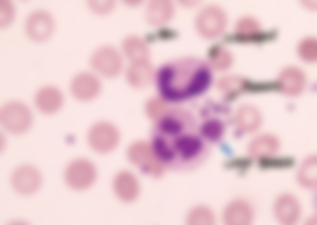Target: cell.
Masks as SVG:
<instances>
[{
  "label": "cell",
  "instance_id": "1",
  "mask_svg": "<svg viewBox=\"0 0 317 225\" xmlns=\"http://www.w3.org/2000/svg\"><path fill=\"white\" fill-rule=\"evenodd\" d=\"M206 138L193 116L173 110L163 114L154 125L151 145L163 166L186 171L197 167L205 159L208 151Z\"/></svg>",
  "mask_w": 317,
  "mask_h": 225
},
{
  "label": "cell",
  "instance_id": "2",
  "mask_svg": "<svg viewBox=\"0 0 317 225\" xmlns=\"http://www.w3.org/2000/svg\"><path fill=\"white\" fill-rule=\"evenodd\" d=\"M210 80L209 70L203 63L194 59H184L163 67L159 72L158 81L164 97L179 100L203 91Z\"/></svg>",
  "mask_w": 317,
  "mask_h": 225
},
{
  "label": "cell",
  "instance_id": "3",
  "mask_svg": "<svg viewBox=\"0 0 317 225\" xmlns=\"http://www.w3.org/2000/svg\"><path fill=\"white\" fill-rule=\"evenodd\" d=\"M34 120L32 108L18 99L5 101L0 107V125L8 134L20 135L32 127Z\"/></svg>",
  "mask_w": 317,
  "mask_h": 225
},
{
  "label": "cell",
  "instance_id": "4",
  "mask_svg": "<svg viewBox=\"0 0 317 225\" xmlns=\"http://www.w3.org/2000/svg\"><path fill=\"white\" fill-rule=\"evenodd\" d=\"M55 29V21L48 10L38 8L30 11L26 16L23 29L26 37L31 42L41 44L49 40Z\"/></svg>",
  "mask_w": 317,
  "mask_h": 225
},
{
  "label": "cell",
  "instance_id": "5",
  "mask_svg": "<svg viewBox=\"0 0 317 225\" xmlns=\"http://www.w3.org/2000/svg\"><path fill=\"white\" fill-rule=\"evenodd\" d=\"M43 177L35 166L22 164L15 167L9 177L12 189L18 195L28 196L36 193L41 187Z\"/></svg>",
  "mask_w": 317,
  "mask_h": 225
},
{
  "label": "cell",
  "instance_id": "6",
  "mask_svg": "<svg viewBox=\"0 0 317 225\" xmlns=\"http://www.w3.org/2000/svg\"><path fill=\"white\" fill-rule=\"evenodd\" d=\"M65 96L62 90L53 84L39 87L34 93L33 104L40 113L47 116L54 115L63 107Z\"/></svg>",
  "mask_w": 317,
  "mask_h": 225
},
{
  "label": "cell",
  "instance_id": "7",
  "mask_svg": "<svg viewBox=\"0 0 317 225\" xmlns=\"http://www.w3.org/2000/svg\"><path fill=\"white\" fill-rule=\"evenodd\" d=\"M90 64L93 72L98 76L113 77L118 70V53L111 45H102L96 49L92 54Z\"/></svg>",
  "mask_w": 317,
  "mask_h": 225
},
{
  "label": "cell",
  "instance_id": "8",
  "mask_svg": "<svg viewBox=\"0 0 317 225\" xmlns=\"http://www.w3.org/2000/svg\"><path fill=\"white\" fill-rule=\"evenodd\" d=\"M101 90L99 76L93 72H82L75 75L70 81L69 90L72 96L83 101L91 100L97 97Z\"/></svg>",
  "mask_w": 317,
  "mask_h": 225
},
{
  "label": "cell",
  "instance_id": "9",
  "mask_svg": "<svg viewBox=\"0 0 317 225\" xmlns=\"http://www.w3.org/2000/svg\"><path fill=\"white\" fill-rule=\"evenodd\" d=\"M226 24V17L219 7L210 6L204 8L199 14L196 20L197 28L200 33L208 38L219 35Z\"/></svg>",
  "mask_w": 317,
  "mask_h": 225
},
{
  "label": "cell",
  "instance_id": "10",
  "mask_svg": "<svg viewBox=\"0 0 317 225\" xmlns=\"http://www.w3.org/2000/svg\"><path fill=\"white\" fill-rule=\"evenodd\" d=\"M94 175V167L85 160H74L65 167L63 178L66 184L71 188H81L90 184Z\"/></svg>",
  "mask_w": 317,
  "mask_h": 225
},
{
  "label": "cell",
  "instance_id": "11",
  "mask_svg": "<svg viewBox=\"0 0 317 225\" xmlns=\"http://www.w3.org/2000/svg\"><path fill=\"white\" fill-rule=\"evenodd\" d=\"M113 130L106 123H99L94 125L89 134V141L92 147L99 152L109 150L113 146Z\"/></svg>",
  "mask_w": 317,
  "mask_h": 225
},
{
  "label": "cell",
  "instance_id": "12",
  "mask_svg": "<svg viewBox=\"0 0 317 225\" xmlns=\"http://www.w3.org/2000/svg\"><path fill=\"white\" fill-rule=\"evenodd\" d=\"M305 81L303 72L295 67L286 68L279 77V85L282 90L291 95H297L302 91Z\"/></svg>",
  "mask_w": 317,
  "mask_h": 225
},
{
  "label": "cell",
  "instance_id": "13",
  "mask_svg": "<svg viewBox=\"0 0 317 225\" xmlns=\"http://www.w3.org/2000/svg\"><path fill=\"white\" fill-rule=\"evenodd\" d=\"M172 10V7L169 2L164 1H155L149 7L148 19L154 23H162L170 17Z\"/></svg>",
  "mask_w": 317,
  "mask_h": 225
},
{
  "label": "cell",
  "instance_id": "14",
  "mask_svg": "<svg viewBox=\"0 0 317 225\" xmlns=\"http://www.w3.org/2000/svg\"><path fill=\"white\" fill-rule=\"evenodd\" d=\"M16 16L14 3L9 0H0V27L5 29L11 26Z\"/></svg>",
  "mask_w": 317,
  "mask_h": 225
},
{
  "label": "cell",
  "instance_id": "15",
  "mask_svg": "<svg viewBox=\"0 0 317 225\" xmlns=\"http://www.w3.org/2000/svg\"><path fill=\"white\" fill-rule=\"evenodd\" d=\"M260 27L258 21L251 17H244L239 21L236 25L237 33L244 37H252L260 32Z\"/></svg>",
  "mask_w": 317,
  "mask_h": 225
},
{
  "label": "cell",
  "instance_id": "16",
  "mask_svg": "<svg viewBox=\"0 0 317 225\" xmlns=\"http://www.w3.org/2000/svg\"><path fill=\"white\" fill-rule=\"evenodd\" d=\"M298 52L304 60L315 61L317 56V40L313 38H307L302 40L298 46Z\"/></svg>",
  "mask_w": 317,
  "mask_h": 225
},
{
  "label": "cell",
  "instance_id": "17",
  "mask_svg": "<svg viewBox=\"0 0 317 225\" xmlns=\"http://www.w3.org/2000/svg\"><path fill=\"white\" fill-rule=\"evenodd\" d=\"M276 141L270 136H263L255 140L253 145L255 155H264L274 152L276 148Z\"/></svg>",
  "mask_w": 317,
  "mask_h": 225
},
{
  "label": "cell",
  "instance_id": "18",
  "mask_svg": "<svg viewBox=\"0 0 317 225\" xmlns=\"http://www.w3.org/2000/svg\"><path fill=\"white\" fill-rule=\"evenodd\" d=\"M301 170V173L300 176H303L305 174L306 175L300 177V180L302 181L304 185L309 186L308 183V177L309 175L314 180L316 177V162L314 161L313 159L308 160L305 162L303 167ZM311 185H313V182L311 181V180L309 177Z\"/></svg>",
  "mask_w": 317,
  "mask_h": 225
},
{
  "label": "cell",
  "instance_id": "19",
  "mask_svg": "<svg viewBox=\"0 0 317 225\" xmlns=\"http://www.w3.org/2000/svg\"><path fill=\"white\" fill-rule=\"evenodd\" d=\"M90 9L98 15H105L110 12L113 8V3L110 1L96 2L90 1L89 2Z\"/></svg>",
  "mask_w": 317,
  "mask_h": 225
},
{
  "label": "cell",
  "instance_id": "20",
  "mask_svg": "<svg viewBox=\"0 0 317 225\" xmlns=\"http://www.w3.org/2000/svg\"><path fill=\"white\" fill-rule=\"evenodd\" d=\"M212 54V62L216 66H225L230 60V55L229 52L223 48L214 49Z\"/></svg>",
  "mask_w": 317,
  "mask_h": 225
}]
</instances>
